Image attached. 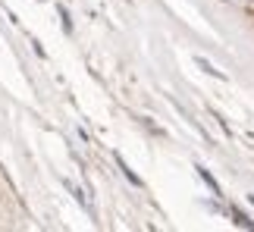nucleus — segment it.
<instances>
[{"mask_svg":"<svg viewBox=\"0 0 254 232\" xmlns=\"http://www.w3.org/2000/svg\"><path fill=\"white\" fill-rule=\"evenodd\" d=\"M232 220H236L239 226H245V229H254V223H251V220H248L245 214H239V210H232Z\"/></svg>","mask_w":254,"mask_h":232,"instance_id":"f257e3e1","label":"nucleus"}]
</instances>
